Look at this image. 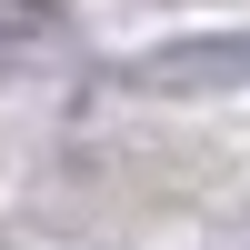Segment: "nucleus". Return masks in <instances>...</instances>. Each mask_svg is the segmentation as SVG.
Returning <instances> with one entry per match:
<instances>
[{
	"mask_svg": "<svg viewBox=\"0 0 250 250\" xmlns=\"http://www.w3.org/2000/svg\"><path fill=\"white\" fill-rule=\"evenodd\" d=\"M150 90H240L250 80V30H210V40H170L140 60Z\"/></svg>",
	"mask_w": 250,
	"mask_h": 250,
	"instance_id": "obj_1",
	"label": "nucleus"
}]
</instances>
